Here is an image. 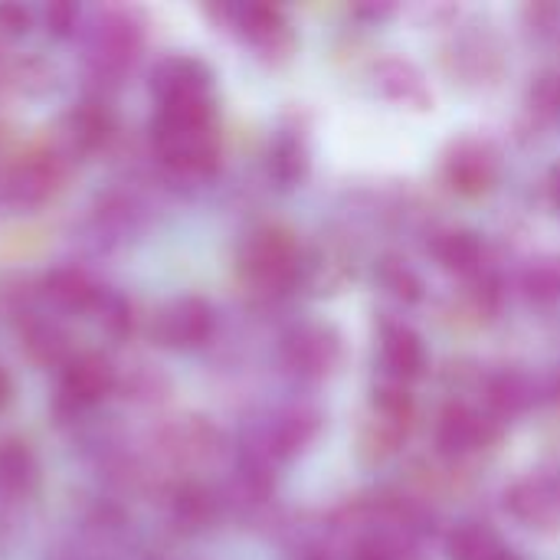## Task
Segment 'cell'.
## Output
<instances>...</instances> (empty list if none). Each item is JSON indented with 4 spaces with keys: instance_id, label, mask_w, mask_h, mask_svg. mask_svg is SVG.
Returning a JSON list of instances; mask_svg holds the SVG:
<instances>
[{
    "instance_id": "obj_31",
    "label": "cell",
    "mask_w": 560,
    "mask_h": 560,
    "mask_svg": "<svg viewBox=\"0 0 560 560\" xmlns=\"http://www.w3.org/2000/svg\"><path fill=\"white\" fill-rule=\"evenodd\" d=\"M551 190H555V197H558L560 203V167H555V174H551Z\"/></svg>"
},
{
    "instance_id": "obj_29",
    "label": "cell",
    "mask_w": 560,
    "mask_h": 560,
    "mask_svg": "<svg viewBox=\"0 0 560 560\" xmlns=\"http://www.w3.org/2000/svg\"><path fill=\"white\" fill-rule=\"evenodd\" d=\"M75 7L72 3H49L46 7V30H52L56 36H69L75 30Z\"/></svg>"
},
{
    "instance_id": "obj_9",
    "label": "cell",
    "mask_w": 560,
    "mask_h": 560,
    "mask_svg": "<svg viewBox=\"0 0 560 560\" xmlns=\"http://www.w3.org/2000/svg\"><path fill=\"white\" fill-rule=\"evenodd\" d=\"M112 135V115L98 102H79L59 121V151L66 158L98 151Z\"/></svg>"
},
{
    "instance_id": "obj_26",
    "label": "cell",
    "mask_w": 560,
    "mask_h": 560,
    "mask_svg": "<svg viewBox=\"0 0 560 560\" xmlns=\"http://www.w3.org/2000/svg\"><path fill=\"white\" fill-rule=\"evenodd\" d=\"M528 292L541 302L548 299H558L560 295V262L548 259V262H538L532 272H528Z\"/></svg>"
},
{
    "instance_id": "obj_21",
    "label": "cell",
    "mask_w": 560,
    "mask_h": 560,
    "mask_svg": "<svg viewBox=\"0 0 560 560\" xmlns=\"http://www.w3.org/2000/svg\"><path fill=\"white\" fill-rule=\"evenodd\" d=\"M23 345H26L30 358L39 364H69L72 361L69 335L56 322H33L23 335Z\"/></svg>"
},
{
    "instance_id": "obj_28",
    "label": "cell",
    "mask_w": 560,
    "mask_h": 560,
    "mask_svg": "<svg viewBox=\"0 0 560 560\" xmlns=\"http://www.w3.org/2000/svg\"><path fill=\"white\" fill-rule=\"evenodd\" d=\"M30 20H33V13L26 7H20V3H0V33L20 36V33L30 30Z\"/></svg>"
},
{
    "instance_id": "obj_20",
    "label": "cell",
    "mask_w": 560,
    "mask_h": 560,
    "mask_svg": "<svg viewBox=\"0 0 560 560\" xmlns=\"http://www.w3.org/2000/svg\"><path fill=\"white\" fill-rule=\"evenodd\" d=\"M39 469L33 453L23 443H3L0 446V495L7 499H26L36 489Z\"/></svg>"
},
{
    "instance_id": "obj_2",
    "label": "cell",
    "mask_w": 560,
    "mask_h": 560,
    "mask_svg": "<svg viewBox=\"0 0 560 560\" xmlns=\"http://www.w3.org/2000/svg\"><path fill=\"white\" fill-rule=\"evenodd\" d=\"M144 43V26L135 16V10L125 7H105L98 10L82 33L85 62L98 79H118L125 75Z\"/></svg>"
},
{
    "instance_id": "obj_32",
    "label": "cell",
    "mask_w": 560,
    "mask_h": 560,
    "mask_svg": "<svg viewBox=\"0 0 560 560\" xmlns=\"http://www.w3.org/2000/svg\"><path fill=\"white\" fill-rule=\"evenodd\" d=\"M148 560H177V558H164V555H154V558H148Z\"/></svg>"
},
{
    "instance_id": "obj_30",
    "label": "cell",
    "mask_w": 560,
    "mask_h": 560,
    "mask_svg": "<svg viewBox=\"0 0 560 560\" xmlns=\"http://www.w3.org/2000/svg\"><path fill=\"white\" fill-rule=\"evenodd\" d=\"M10 394H13V384H10V377H7V371L0 368V410L10 404Z\"/></svg>"
},
{
    "instance_id": "obj_18",
    "label": "cell",
    "mask_w": 560,
    "mask_h": 560,
    "mask_svg": "<svg viewBox=\"0 0 560 560\" xmlns=\"http://www.w3.org/2000/svg\"><path fill=\"white\" fill-rule=\"evenodd\" d=\"M384 364L400 381L420 377L427 368V351H423V341L417 338V331H410L404 325L387 328L384 331Z\"/></svg>"
},
{
    "instance_id": "obj_25",
    "label": "cell",
    "mask_w": 560,
    "mask_h": 560,
    "mask_svg": "<svg viewBox=\"0 0 560 560\" xmlns=\"http://www.w3.org/2000/svg\"><path fill=\"white\" fill-rule=\"evenodd\" d=\"M351 560H417L413 551L400 541V538H390V535H368L364 541L354 545Z\"/></svg>"
},
{
    "instance_id": "obj_22",
    "label": "cell",
    "mask_w": 560,
    "mask_h": 560,
    "mask_svg": "<svg viewBox=\"0 0 560 560\" xmlns=\"http://www.w3.org/2000/svg\"><path fill=\"white\" fill-rule=\"evenodd\" d=\"M243 33L259 49H279L285 43V20L272 7H246L243 10Z\"/></svg>"
},
{
    "instance_id": "obj_1",
    "label": "cell",
    "mask_w": 560,
    "mask_h": 560,
    "mask_svg": "<svg viewBox=\"0 0 560 560\" xmlns=\"http://www.w3.org/2000/svg\"><path fill=\"white\" fill-rule=\"evenodd\" d=\"M154 154L177 177H207L220 164V141L213 131V105H171L158 108Z\"/></svg>"
},
{
    "instance_id": "obj_19",
    "label": "cell",
    "mask_w": 560,
    "mask_h": 560,
    "mask_svg": "<svg viewBox=\"0 0 560 560\" xmlns=\"http://www.w3.org/2000/svg\"><path fill=\"white\" fill-rule=\"evenodd\" d=\"M436 259L443 269L456 272V276H472L482 269V259H486V246L476 233L469 230H450L436 240L433 246Z\"/></svg>"
},
{
    "instance_id": "obj_3",
    "label": "cell",
    "mask_w": 560,
    "mask_h": 560,
    "mask_svg": "<svg viewBox=\"0 0 560 560\" xmlns=\"http://www.w3.org/2000/svg\"><path fill=\"white\" fill-rule=\"evenodd\" d=\"M240 269L256 292L282 295L299 276V246L285 230H259L243 243Z\"/></svg>"
},
{
    "instance_id": "obj_11",
    "label": "cell",
    "mask_w": 560,
    "mask_h": 560,
    "mask_svg": "<svg viewBox=\"0 0 560 560\" xmlns=\"http://www.w3.org/2000/svg\"><path fill=\"white\" fill-rule=\"evenodd\" d=\"M492 440V427L489 420H482L479 410L466 407V404H453L443 410L440 427H436V443L443 453L450 456H466L482 450Z\"/></svg>"
},
{
    "instance_id": "obj_27",
    "label": "cell",
    "mask_w": 560,
    "mask_h": 560,
    "mask_svg": "<svg viewBox=\"0 0 560 560\" xmlns=\"http://www.w3.org/2000/svg\"><path fill=\"white\" fill-rule=\"evenodd\" d=\"M164 387H167V381H164L161 371L151 368V364H138V368H131V374H128V390H131L135 400H154V397H161L158 390H164Z\"/></svg>"
},
{
    "instance_id": "obj_14",
    "label": "cell",
    "mask_w": 560,
    "mask_h": 560,
    "mask_svg": "<svg viewBox=\"0 0 560 560\" xmlns=\"http://www.w3.org/2000/svg\"><path fill=\"white\" fill-rule=\"evenodd\" d=\"M43 292L46 299L56 305V308H66V312H92L95 299L102 295V285L92 282V276L79 266H59L46 276L43 282Z\"/></svg>"
},
{
    "instance_id": "obj_24",
    "label": "cell",
    "mask_w": 560,
    "mask_h": 560,
    "mask_svg": "<svg viewBox=\"0 0 560 560\" xmlns=\"http://www.w3.org/2000/svg\"><path fill=\"white\" fill-rule=\"evenodd\" d=\"M489 404L499 413H522L532 404V387L522 374H499L489 387Z\"/></svg>"
},
{
    "instance_id": "obj_7",
    "label": "cell",
    "mask_w": 560,
    "mask_h": 560,
    "mask_svg": "<svg viewBox=\"0 0 560 560\" xmlns=\"http://www.w3.org/2000/svg\"><path fill=\"white\" fill-rule=\"evenodd\" d=\"M151 92L158 95L161 108L210 102V72L203 62L190 56H167L158 62L151 75Z\"/></svg>"
},
{
    "instance_id": "obj_16",
    "label": "cell",
    "mask_w": 560,
    "mask_h": 560,
    "mask_svg": "<svg viewBox=\"0 0 560 560\" xmlns=\"http://www.w3.org/2000/svg\"><path fill=\"white\" fill-rule=\"evenodd\" d=\"M315 413L308 410H292V413H282L262 436V456H272V459H289L295 456L312 436H315Z\"/></svg>"
},
{
    "instance_id": "obj_17",
    "label": "cell",
    "mask_w": 560,
    "mask_h": 560,
    "mask_svg": "<svg viewBox=\"0 0 560 560\" xmlns=\"http://www.w3.org/2000/svg\"><path fill=\"white\" fill-rule=\"evenodd\" d=\"M446 551H450V560H518L509 545L486 525H459L450 541H446Z\"/></svg>"
},
{
    "instance_id": "obj_12",
    "label": "cell",
    "mask_w": 560,
    "mask_h": 560,
    "mask_svg": "<svg viewBox=\"0 0 560 560\" xmlns=\"http://www.w3.org/2000/svg\"><path fill=\"white\" fill-rule=\"evenodd\" d=\"M217 509H220L217 495L203 482H194V479L180 482L167 499V518L180 535L207 532L217 518Z\"/></svg>"
},
{
    "instance_id": "obj_5",
    "label": "cell",
    "mask_w": 560,
    "mask_h": 560,
    "mask_svg": "<svg viewBox=\"0 0 560 560\" xmlns=\"http://www.w3.org/2000/svg\"><path fill=\"white\" fill-rule=\"evenodd\" d=\"M226 450L223 433L207 417H177L158 427L154 453L171 469H203L213 466Z\"/></svg>"
},
{
    "instance_id": "obj_10",
    "label": "cell",
    "mask_w": 560,
    "mask_h": 560,
    "mask_svg": "<svg viewBox=\"0 0 560 560\" xmlns=\"http://www.w3.org/2000/svg\"><path fill=\"white\" fill-rule=\"evenodd\" d=\"M282 361L299 377H325L338 361V341H335L331 331L305 325V328H299V331H292L285 338Z\"/></svg>"
},
{
    "instance_id": "obj_6",
    "label": "cell",
    "mask_w": 560,
    "mask_h": 560,
    "mask_svg": "<svg viewBox=\"0 0 560 560\" xmlns=\"http://www.w3.org/2000/svg\"><path fill=\"white\" fill-rule=\"evenodd\" d=\"M213 308L200 295H180L154 315V338L171 351L203 348L213 335Z\"/></svg>"
},
{
    "instance_id": "obj_4",
    "label": "cell",
    "mask_w": 560,
    "mask_h": 560,
    "mask_svg": "<svg viewBox=\"0 0 560 560\" xmlns=\"http://www.w3.org/2000/svg\"><path fill=\"white\" fill-rule=\"evenodd\" d=\"M66 154L59 148H39L20 154L3 174V200L16 210H36L49 203L66 180Z\"/></svg>"
},
{
    "instance_id": "obj_33",
    "label": "cell",
    "mask_w": 560,
    "mask_h": 560,
    "mask_svg": "<svg viewBox=\"0 0 560 560\" xmlns=\"http://www.w3.org/2000/svg\"><path fill=\"white\" fill-rule=\"evenodd\" d=\"M75 560H79V558H75ZM89 560H102V558H89Z\"/></svg>"
},
{
    "instance_id": "obj_15",
    "label": "cell",
    "mask_w": 560,
    "mask_h": 560,
    "mask_svg": "<svg viewBox=\"0 0 560 560\" xmlns=\"http://www.w3.org/2000/svg\"><path fill=\"white\" fill-rule=\"evenodd\" d=\"M509 505L528 525H551L560 515V482H555V479H525L512 489Z\"/></svg>"
},
{
    "instance_id": "obj_23",
    "label": "cell",
    "mask_w": 560,
    "mask_h": 560,
    "mask_svg": "<svg viewBox=\"0 0 560 560\" xmlns=\"http://www.w3.org/2000/svg\"><path fill=\"white\" fill-rule=\"evenodd\" d=\"M89 315H92V318L98 322V328L108 331L112 338H121V335L131 328V302H128L125 295H118V292H108V289H102V295L95 299V305H92Z\"/></svg>"
},
{
    "instance_id": "obj_13",
    "label": "cell",
    "mask_w": 560,
    "mask_h": 560,
    "mask_svg": "<svg viewBox=\"0 0 560 560\" xmlns=\"http://www.w3.org/2000/svg\"><path fill=\"white\" fill-rule=\"evenodd\" d=\"M446 177L459 194H482L495 180V154L479 141H463L446 158Z\"/></svg>"
},
{
    "instance_id": "obj_8",
    "label": "cell",
    "mask_w": 560,
    "mask_h": 560,
    "mask_svg": "<svg viewBox=\"0 0 560 560\" xmlns=\"http://www.w3.org/2000/svg\"><path fill=\"white\" fill-rule=\"evenodd\" d=\"M115 387H118V371L98 351L72 354V361L62 368V381H59V390H62L66 404H72V407H95Z\"/></svg>"
}]
</instances>
